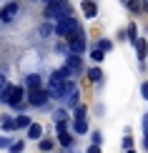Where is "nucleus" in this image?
<instances>
[{
  "label": "nucleus",
  "mask_w": 148,
  "mask_h": 153,
  "mask_svg": "<svg viewBox=\"0 0 148 153\" xmlns=\"http://www.w3.org/2000/svg\"><path fill=\"white\" fill-rule=\"evenodd\" d=\"M40 33H43V35H50V33H55V28H53V25H48V23H45V25L40 28Z\"/></svg>",
  "instance_id": "obj_26"
},
{
  "label": "nucleus",
  "mask_w": 148,
  "mask_h": 153,
  "mask_svg": "<svg viewBox=\"0 0 148 153\" xmlns=\"http://www.w3.org/2000/svg\"><path fill=\"white\" fill-rule=\"evenodd\" d=\"M58 141H60V146L70 148V146H73V136H70V133H58Z\"/></svg>",
  "instance_id": "obj_15"
},
{
  "label": "nucleus",
  "mask_w": 148,
  "mask_h": 153,
  "mask_svg": "<svg viewBox=\"0 0 148 153\" xmlns=\"http://www.w3.org/2000/svg\"><path fill=\"white\" fill-rule=\"evenodd\" d=\"M15 126H18V128H30L33 120H30L28 116H18V118H15Z\"/></svg>",
  "instance_id": "obj_16"
},
{
  "label": "nucleus",
  "mask_w": 148,
  "mask_h": 153,
  "mask_svg": "<svg viewBox=\"0 0 148 153\" xmlns=\"http://www.w3.org/2000/svg\"><path fill=\"white\" fill-rule=\"evenodd\" d=\"M40 85H43V78L38 73H28V75H25V88H28L30 93L40 91Z\"/></svg>",
  "instance_id": "obj_6"
},
{
  "label": "nucleus",
  "mask_w": 148,
  "mask_h": 153,
  "mask_svg": "<svg viewBox=\"0 0 148 153\" xmlns=\"http://www.w3.org/2000/svg\"><path fill=\"white\" fill-rule=\"evenodd\" d=\"M136 48H138V58H141V63H143V60H146V55H148V43L141 38V40L136 43Z\"/></svg>",
  "instance_id": "obj_12"
},
{
  "label": "nucleus",
  "mask_w": 148,
  "mask_h": 153,
  "mask_svg": "<svg viewBox=\"0 0 148 153\" xmlns=\"http://www.w3.org/2000/svg\"><path fill=\"white\" fill-rule=\"evenodd\" d=\"M48 98H50V93L40 88V91H35V93H30V95H28V103L33 105V108H43V105L48 103Z\"/></svg>",
  "instance_id": "obj_4"
},
{
  "label": "nucleus",
  "mask_w": 148,
  "mask_h": 153,
  "mask_svg": "<svg viewBox=\"0 0 148 153\" xmlns=\"http://www.w3.org/2000/svg\"><path fill=\"white\" fill-rule=\"evenodd\" d=\"M65 65L70 68V71H80V55H73V53H70L68 60H65Z\"/></svg>",
  "instance_id": "obj_10"
},
{
  "label": "nucleus",
  "mask_w": 148,
  "mask_h": 153,
  "mask_svg": "<svg viewBox=\"0 0 148 153\" xmlns=\"http://www.w3.org/2000/svg\"><path fill=\"white\" fill-rule=\"evenodd\" d=\"M126 35H128V40H131L133 45H136V43L141 40V38H138V28H136V23H131V25H128V30H126Z\"/></svg>",
  "instance_id": "obj_9"
},
{
  "label": "nucleus",
  "mask_w": 148,
  "mask_h": 153,
  "mask_svg": "<svg viewBox=\"0 0 148 153\" xmlns=\"http://www.w3.org/2000/svg\"><path fill=\"white\" fill-rule=\"evenodd\" d=\"M143 10H146V13H148V3H143Z\"/></svg>",
  "instance_id": "obj_33"
},
{
  "label": "nucleus",
  "mask_w": 148,
  "mask_h": 153,
  "mask_svg": "<svg viewBox=\"0 0 148 153\" xmlns=\"http://www.w3.org/2000/svg\"><path fill=\"white\" fill-rule=\"evenodd\" d=\"M68 48H70V53H73V55H80L83 50H86V33L80 30L75 38H70V40H68Z\"/></svg>",
  "instance_id": "obj_3"
},
{
  "label": "nucleus",
  "mask_w": 148,
  "mask_h": 153,
  "mask_svg": "<svg viewBox=\"0 0 148 153\" xmlns=\"http://www.w3.org/2000/svg\"><path fill=\"white\" fill-rule=\"evenodd\" d=\"M128 153H136V151H128Z\"/></svg>",
  "instance_id": "obj_34"
},
{
  "label": "nucleus",
  "mask_w": 148,
  "mask_h": 153,
  "mask_svg": "<svg viewBox=\"0 0 148 153\" xmlns=\"http://www.w3.org/2000/svg\"><path fill=\"white\" fill-rule=\"evenodd\" d=\"M103 55H106V53H103V50H98V48H93V50H91V60H93V63H100V60H103Z\"/></svg>",
  "instance_id": "obj_18"
},
{
  "label": "nucleus",
  "mask_w": 148,
  "mask_h": 153,
  "mask_svg": "<svg viewBox=\"0 0 148 153\" xmlns=\"http://www.w3.org/2000/svg\"><path fill=\"white\" fill-rule=\"evenodd\" d=\"M40 151H53V141H40Z\"/></svg>",
  "instance_id": "obj_25"
},
{
  "label": "nucleus",
  "mask_w": 148,
  "mask_h": 153,
  "mask_svg": "<svg viewBox=\"0 0 148 153\" xmlns=\"http://www.w3.org/2000/svg\"><path fill=\"white\" fill-rule=\"evenodd\" d=\"M91 138H93V146H100V143H103V133H100V131H93Z\"/></svg>",
  "instance_id": "obj_22"
},
{
  "label": "nucleus",
  "mask_w": 148,
  "mask_h": 153,
  "mask_svg": "<svg viewBox=\"0 0 148 153\" xmlns=\"http://www.w3.org/2000/svg\"><path fill=\"white\" fill-rule=\"evenodd\" d=\"M23 98H25V88L23 85H10L3 95V103H8L10 108H23Z\"/></svg>",
  "instance_id": "obj_2"
},
{
  "label": "nucleus",
  "mask_w": 148,
  "mask_h": 153,
  "mask_svg": "<svg viewBox=\"0 0 148 153\" xmlns=\"http://www.w3.org/2000/svg\"><path fill=\"white\" fill-rule=\"evenodd\" d=\"M15 15H18V3L3 5V10H0V20H3V23H13V20H15Z\"/></svg>",
  "instance_id": "obj_5"
},
{
  "label": "nucleus",
  "mask_w": 148,
  "mask_h": 153,
  "mask_svg": "<svg viewBox=\"0 0 148 153\" xmlns=\"http://www.w3.org/2000/svg\"><path fill=\"white\" fill-rule=\"evenodd\" d=\"M83 116H86V105H78L75 108V120H83Z\"/></svg>",
  "instance_id": "obj_24"
},
{
  "label": "nucleus",
  "mask_w": 148,
  "mask_h": 153,
  "mask_svg": "<svg viewBox=\"0 0 148 153\" xmlns=\"http://www.w3.org/2000/svg\"><path fill=\"white\" fill-rule=\"evenodd\" d=\"M80 8H83V15H86L88 20H93V18L98 15V5H95V3H83Z\"/></svg>",
  "instance_id": "obj_7"
},
{
  "label": "nucleus",
  "mask_w": 148,
  "mask_h": 153,
  "mask_svg": "<svg viewBox=\"0 0 148 153\" xmlns=\"http://www.w3.org/2000/svg\"><path fill=\"white\" fill-rule=\"evenodd\" d=\"M23 148H25V146H23V141H18V143H10V153H23Z\"/></svg>",
  "instance_id": "obj_21"
},
{
  "label": "nucleus",
  "mask_w": 148,
  "mask_h": 153,
  "mask_svg": "<svg viewBox=\"0 0 148 153\" xmlns=\"http://www.w3.org/2000/svg\"><path fill=\"white\" fill-rule=\"evenodd\" d=\"M143 136L148 138V116H143Z\"/></svg>",
  "instance_id": "obj_30"
},
{
  "label": "nucleus",
  "mask_w": 148,
  "mask_h": 153,
  "mask_svg": "<svg viewBox=\"0 0 148 153\" xmlns=\"http://www.w3.org/2000/svg\"><path fill=\"white\" fill-rule=\"evenodd\" d=\"M73 131H75V133H80V136H83V133H88V123H86V118H83V120H73Z\"/></svg>",
  "instance_id": "obj_14"
},
{
  "label": "nucleus",
  "mask_w": 148,
  "mask_h": 153,
  "mask_svg": "<svg viewBox=\"0 0 148 153\" xmlns=\"http://www.w3.org/2000/svg\"><path fill=\"white\" fill-rule=\"evenodd\" d=\"M8 88H10V83L5 80L3 73H0V100H3V95H5V91H8Z\"/></svg>",
  "instance_id": "obj_17"
},
{
  "label": "nucleus",
  "mask_w": 148,
  "mask_h": 153,
  "mask_svg": "<svg viewBox=\"0 0 148 153\" xmlns=\"http://www.w3.org/2000/svg\"><path fill=\"white\" fill-rule=\"evenodd\" d=\"M141 95L148 100V83H143V85H141Z\"/></svg>",
  "instance_id": "obj_29"
},
{
  "label": "nucleus",
  "mask_w": 148,
  "mask_h": 153,
  "mask_svg": "<svg viewBox=\"0 0 148 153\" xmlns=\"http://www.w3.org/2000/svg\"><path fill=\"white\" fill-rule=\"evenodd\" d=\"M88 78H91V83H100V80H103V71L95 65V68H91V71H88Z\"/></svg>",
  "instance_id": "obj_13"
},
{
  "label": "nucleus",
  "mask_w": 148,
  "mask_h": 153,
  "mask_svg": "<svg viewBox=\"0 0 148 153\" xmlns=\"http://www.w3.org/2000/svg\"><path fill=\"white\" fill-rule=\"evenodd\" d=\"M111 48H113V43H111V40H106V38H103V40L98 43V50H103V53H108Z\"/></svg>",
  "instance_id": "obj_19"
},
{
  "label": "nucleus",
  "mask_w": 148,
  "mask_h": 153,
  "mask_svg": "<svg viewBox=\"0 0 148 153\" xmlns=\"http://www.w3.org/2000/svg\"><path fill=\"white\" fill-rule=\"evenodd\" d=\"M70 15V5L68 3H48L45 5V18L48 20H58L60 23L63 18Z\"/></svg>",
  "instance_id": "obj_1"
},
{
  "label": "nucleus",
  "mask_w": 148,
  "mask_h": 153,
  "mask_svg": "<svg viewBox=\"0 0 148 153\" xmlns=\"http://www.w3.org/2000/svg\"><path fill=\"white\" fill-rule=\"evenodd\" d=\"M0 148H10V143H8V138H0Z\"/></svg>",
  "instance_id": "obj_31"
},
{
  "label": "nucleus",
  "mask_w": 148,
  "mask_h": 153,
  "mask_svg": "<svg viewBox=\"0 0 148 153\" xmlns=\"http://www.w3.org/2000/svg\"><path fill=\"white\" fill-rule=\"evenodd\" d=\"M0 126H3V131H15L18 126H15V118H10V116H3V120H0Z\"/></svg>",
  "instance_id": "obj_11"
},
{
  "label": "nucleus",
  "mask_w": 148,
  "mask_h": 153,
  "mask_svg": "<svg viewBox=\"0 0 148 153\" xmlns=\"http://www.w3.org/2000/svg\"><path fill=\"white\" fill-rule=\"evenodd\" d=\"M126 8H128V10H136V13H138L141 8H143V3H126Z\"/></svg>",
  "instance_id": "obj_27"
},
{
  "label": "nucleus",
  "mask_w": 148,
  "mask_h": 153,
  "mask_svg": "<svg viewBox=\"0 0 148 153\" xmlns=\"http://www.w3.org/2000/svg\"><path fill=\"white\" fill-rule=\"evenodd\" d=\"M55 128L58 133H68V123H55Z\"/></svg>",
  "instance_id": "obj_28"
},
{
  "label": "nucleus",
  "mask_w": 148,
  "mask_h": 153,
  "mask_svg": "<svg viewBox=\"0 0 148 153\" xmlns=\"http://www.w3.org/2000/svg\"><path fill=\"white\" fill-rule=\"evenodd\" d=\"M123 148H126V153H128V151H133V138H131V136H126V138H123Z\"/></svg>",
  "instance_id": "obj_23"
},
{
  "label": "nucleus",
  "mask_w": 148,
  "mask_h": 153,
  "mask_svg": "<svg viewBox=\"0 0 148 153\" xmlns=\"http://www.w3.org/2000/svg\"><path fill=\"white\" fill-rule=\"evenodd\" d=\"M68 120V111H55V123H65Z\"/></svg>",
  "instance_id": "obj_20"
},
{
  "label": "nucleus",
  "mask_w": 148,
  "mask_h": 153,
  "mask_svg": "<svg viewBox=\"0 0 148 153\" xmlns=\"http://www.w3.org/2000/svg\"><path fill=\"white\" fill-rule=\"evenodd\" d=\"M28 138H30V141H38V138H43V126H40V123H33V126L28 128Z\"/></svg>",
  "instance_id": "obj_8"
},
{
  "label": "nucleus",
  "mask_w": 148,
  "mask_h": 153,
  "mask_svg": "<svg viewBox=\"0 0 148 153\" xmlns=\"http://www.w3.org/2000/svg\"><path fill=\"white\" fill-rule=\"evenodd\" d=\"M88 153H100V146H91V148H88Z\"/></svg>",
  "instance_id": "obj_32"
}]
</instances>
